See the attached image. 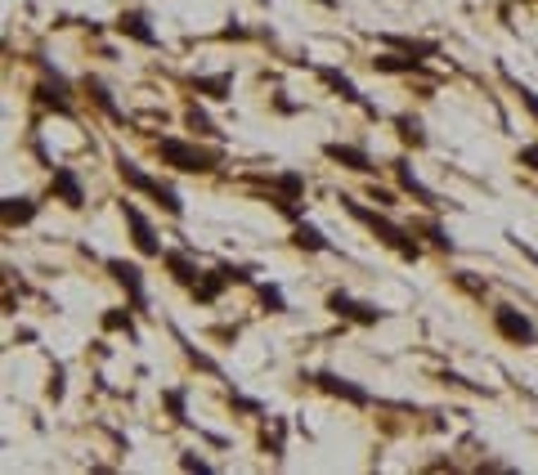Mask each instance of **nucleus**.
Segmentation results:
<instances>
[{
  "label": "nucleus",
  "mask_w": 538,
  "mask_h": 475,
  "mask_svg": "<svg viewBox=\"0 0 538 475\" xmlns=\"http://www.w3.org/2000/svg\"><path fill=\"white\" fill-rule=\"evenodd\" d=\"M341 206H346V211H350L359 224H368L373 238L386 242V247L395 251V255H404V260H422V242H418V234H413V229H404V224H395V220H386V215L368 211V206L354 202V198H341Z\"/></svg>",
  "instance_id": "obj_1"
},
{
  "label": "nucleus",
  "mask_w": 538,
  "mask_h": 475,
  "mask_svg": "<svg viewBox=\"0 0 538 475\" xmlns=\"http://www.w3.org/2000/svg\"><path fill=\"white\" fill-rule=\"evenodd\" d=\"M157 157L170 166V170H184V175H211V170H220V162H225V153L220 148H198V144L189 139H157L153 144Z\"/></svg>",
  "instance_id": "obj_2"
},
{
  "label": "nucleus",
  "mask_w": 538,
  "mask_h": 475,
  "mask_svg": "<svg viewBox=\"0 0 538 475\" xmlns=\"http://www.w3.org/2000/svg\"><path fill=\"white\" fill-rule=\"evenodd\" d=\"M113 162H117V175L126 179V184H130L134 193H149V198H153L157 206H162L166 215H184V202H180V193L170 189V184H162V179H153V175H144V170L134 166L126 153H113Z\"/></svg>",
  "instance_id": "obj_3"
},
{
  "label": "nucleus",
  "mask_w": 538,
  "mask_h": 475,
  "mask_svg": "<svg viewBox=\"0 0 538 475\" xmlns=\"http://www.w3.org/2000/svg\"><path fill=\"white\" fill-rule=\"evenodd\" d=\"M323 305L332 310L337 319H346V323H359V327H377V323H386V319H390V310L373 305V300H354L350 291H327V300H323Z\"/></svg>",
  "instance_id": "obj_4"
},
{
  "label": "nucleus",
  "mask_w": 538,
  "mask_h": 475,
  "mask_svg": "<svg viewBox=\"0 0 538 475\" xmlns=\"http://www.w3.org/2000/svg\"><path fill=\"white\" fill-rule=\"evenodd\" d=\"M301 381L319 386L323 395H337V399H346V404H354V408H373V404H377V399L363 391V386H354L350 376H337V372H327V368H323V372H305Z\"/></svg>",
  "instance_id": "obj_5"
},
{
  "label": "nucleus",
  "mask_w": 538,
  "mask_h": 475,
  "mask_svg": "<svg viewBox=\"0 0 538 475\" xmlns=\"http://www.w3.org/2000/svg\"><path fill=\"white\" fill-rule=\"evenodd\" d=\"M494 327H498V336H507L511 346H538V327L530 314H520L516 305H498L494 310Z\"/></svg>",
  "instance_id": "obj_6"
},
{
  "label": "nucleus",
  "mask_w": 538,
  "mask_h": 475,
  "mask_svg": "<svg viewBox=\"0 0 538 475\" xmlns=\"http://www.w3.org/2000/svg\"><path fill=\"white\" fill-rule=\"evenodd\" d=\"M104 270L113 274L121 287H126L130 310H149V287H144V270H139V265H130V260H121V255H113V260H104Z\"/></svg>",
  "instance_id": "obj_7"
},
{
  "label": "nucleus",
  "mask_w": 538,
  "mask_h": 475,
  "mask_svg": "<svg viewBox=\"0 0 538 475\" xmlns=\"http://www.w3.org/2000/svg\"><path fill=\"white\" fill-rule=\"evenodd\" d=\"M121 215H126V224H130V242H134V251H139V255H162L157 229L149 224V215H144L139 206H134V202H121Z\"/></svg>",
  "instance_id": "obj_8"
},
{
  "label": "nucleus",
  "mask_w": 538,
  "mask_h": 475,
  "mask_svg": "<svg viewBox=\"0 0 538 475\" xmlns=\"http://www.w3.org/2000/svg\"><path fill=\"white\" fill-rule=\"evenodd\" d=\"M50 193L63 206H72V211H81V206H85V184H81V175L72 166H50Z\"/></svg>",
  "instance_id": "obj_9"
},
{
  "label": "nucleus",
  "mask_w": 538,
  "mask_h": 475,
  "mask_svg": "<svg viewBox=\"0 0 538 475\" xmlns=\"http://www.w3.org/2000/svg\"><path fill=\"white\" fill-rule=\"evenodd\" d=\"M113 27L121 32V36H130V41H139V45H149V50H162V36L153 32V18L144 14V9H126Z\"/></svg>",
  "instance_id": "obj_10"
},
{
  "label": "nucleus",
  "mask_w": 538,
  "mask_h": 475,
  "mask_svg": "<svg viewBox=\"0 0 538 475\" xmlns=\"http://www.w3.org/2000/svg\"><path fill=\"white\" fill-rule=\"evenodd\" d=\"M314 72H319V81H327V85H332V90H337V94H341L346 103L363 108L368 117H382V113H377V103L368 99V94H359V85H354V81L346 77V72H337V68H314Z\"/></svg>",
  "instance_id": "obj_11"
},
{
  "label": "nucleus",
  "mask_w": 538,
  "mask_h": 475,
  "mask_svg": "<svg viewBox=\"0 0 538 475\" xmlns=\"http://www.w3.org/2000/svg\"><path fill=\"white\" fill-rule=\"evenodd\" d=\"M323 157L327 162H341L346 170H359V175H373V157L368 148H359V144H323Z\"/></svg>",
  "instance_id": "obj_12"
},
{
  "label": "nucleus",
  "mask_w": 538,
  "mask_h": 475,
  "mask_svg": "<svg viewBox=\"0 0 538 475\" xmlns=\"http://www.w3.org/2000/svg\"><path fill=\"white\" fill-rule=\"evenodd\" d=\"M390 166H395V179H399V193H408V198H418L422 206H431V211H435V206H439V198H435V193H431V189H426V184H422V179H418V170H413V166H408V157H395V162H390Z\"/></svg>",
  "instance_id": "obj_13"
},
{
  "label": "nucleus",
  "mask_w": 538,
  "mask_h": 475,
  "mask_svg": "<svg viewBox=\"0 0 538 475\" xmlns=\"http://www.w3.org/2000/svg\"><path fill=\"white\" fill-rule=\"evenodd\" d=\"M36 211H41V202L27 198V193H9L5 202H0V215H5V229H23L36 220Z\"/></svg>",
  "instance_id": "obj_14"
},
{
  "label": "nucleus",
  "mask_w": 538,
  "mask_h": 475,
  "mask_svg": "<svg viewBox=\"0 0 538 475\" xmlns=\"http://www.w3.org/2000/svg\"><path fill=\"white\" fill-rule=\"evenodd\" d=\"M229 283H234V278H229V270H225V265H215V270H206L189 291H193V300H198V305H215L220 291H225Z\"/></svg>",
  "instance_id": "obj_15"
},
{
  "label": "nucleus",
  "mask_w": 538,
  "mask_h": 475,
  "mask_svg": "<svg viewBox=\"0 0 538 475\" xmlns=\"http://www.w3.org/2000/svg\"><path fill=\"white\" fill-rule=\"evenodd\" d=\"M162 265H166V270H170V278H175V283L180 287H193V283H198V265H193V255L189 251H162Z\"/></svg>",
  "instance_id": "obj_16"
},
{
  "label": "nucleus",
  "mask_w": 538,
  "mask_h": 475,
  "mask_svg": "<svg viewBox=\"0 0 538 475\" xmlns=\"http://www.w3.org/2000/svg\"><path fill=\"white\" fill-rule=\"evenodd\" d=\"M292 242H296L301 251H337L332 238H323V229H314V224H305V220H296V229H292Z\"/></svg>",
  "instance_id": "obj_17"
},
{
  "label": "nucleus",
  "mask_w": 538,
  "mask_h": 475,
  "mask_svg": "<svg viewBox=\"0 0 538 475\" xmlns=\"http://www.w3.org/2000/svg\"><path fill=\"white\" fill-rule=\"evenodd\" d=\"M193 90L206 94V99H229V90H234V72H220V77H193Z\"/></svg>",
  "instance_id": "obj_18"
},
{
  "label": "nucleus",
  "mask_w": 538,
  "mask_h": 475,
  "mask_svg": "<svg viewBox=\"0 0 538 475\" xmlns=\"http://www.w3.org/2000/svg\"><path fill=\"white\" fill-rule=\"evenodd\" d=\"M395 130H399L404 144H413V148H426V126H422V117L404 113V117H395Z\"/></svg>",
  "instance_id": "obj_19"
},
{
  "label": "nucleus",
  "mask_w": 538,
  "mask_h": 475,
  "mask_svg": "<svg viewBox=\"0 0 538 475\" xmlns=\"http://www.w3.org/2000/svg\"><path fill=\"white\" fill-rule=\"evenodd\" d=\"M85 90L94 94V103H99V108H104V113L113 117V121H126V113H121V108L113 103V90H108V85H104L99 77H85Z\"/></svg>",
  "instance_id": "obj_20"
},
{
  "label": "nucleus",
  "mask_w": 538,
  "mask_h": 475,
  "mask_svg": "<svg viewBox=\"0 0 538 475\" xmlns=\"http://www.w3.org/2000/svg\"><path fill=\"white\" fill-rule=\"evenodd\" d=\"M373 68H377V72H395V77H399V72H418L422 58H413V54H377Z\"/></svg>",
  "instance_id": "obj_21"
},
{
  "label": "nucleus",
  "mask_w": 538,
  "mask_h": 475,
  "mask_svg": "<svg viewBox=\"0 0 538 475\" xmlns=\"http://www.w3.org/2000/svg\"><path fill=\"white\" fill-rule=\"evenodd\" d=\"M386 45H399L404 54L422 58V63H426V58H435V54H439V45H435V41H408V36H386Z\"/></svg>",
  "instance_id": "obj_22"
},
{
  "label": "nucleus",
  "mask_w": 538,
  "mask_h": 475,
  "mask_svg": "<svg viewBox=\"0 0 538 475\" xmlns=\"http://www.w3.org/2000/svg\"><path fill=\"white\" fill-rule=\"evenodd\" d=\"M256 296H261V305L269 314H287V296H283V287H278V283H256Z\"/></svg>",
  "instance_id": "obj_23"
},
{
  "label": "nucleus",
  "mask_w": 538,
  "mask_h": 475,
  "mask_svg": "<svg viewBox=\"0 0 538 475\" xmlns=\"http://www.w3.org/2000/svg\"><path fill=\"white\" fill-rule=\"evenodd\" d=\"M104 327H108V332H126L130 341H139V327H134L130 310H108V314H104Z\"/></svg>",
  "instance_id": "obj_24"
},
{
  "label": "nucleus",
  "mask_w": 538,
  "mask_h": 475,
  "mask_svg": "<svg viewBox=\"0 0 538 475\" xmlns=\"http://www.w3.org/2000/svg\"><path fill=\"white\" fill-rule=\"evenodd\" d=\"M184 126L193 130V135H220V130H215V121L206 117L198 103H189V108H184Z\"/></svg>",
  "instance_id": "obj_25"
},
{
  "label": "nucleus",
  "mask_w": 538,
  "mask_h": 475,
  "mask_svg": "<svg viewBox=\"0 0 538 475\" xmlns=\"http://www.w3.org/2000/svg\"><path fill=\"white\" fill-rule=\"evenodd\" d=\"M274 189L283 193V198H305V175H296V170H283V175H274Z\"/></svg>",
  "instance_id": "obj_26"
},
{
  "label": "nucleus",
  "mask_w": 538,
  "mask_h": 475,
  "mask_svg": "<svg viewBox=\"0 0 538 475\" xmlns=\"http://www.w3.org/2000/svg\"><path fill=\"white\" fill-rule=\"evenodd\" d=\"M413 234H426L431 238V247H439V251H453V238L439 229V220H422V224H413Z\"/></svg>",
  "instance_id": "obj_27"
},
{
  "label": "nucleus",
  "mask_w": 538,
  "mask_h": 475,
  "mask_svg": "<svg viewBox=\"0 0 538 475\" xmlns=\"http://www.w3.org/2000/svg\"><path fill=\"white\" fill-rule=\"evenodd\" d=\"M184 399H189V391H184V386H175V391H162V404L170 408V417H175L180 426H189V412H184Z\"/></svg>",
  "instance_id": "obj_28"
},
{
  "label": "nucleus",
  "mask_w": 538,
  "mask_h": 475,
  "mask_svg": "<svg viewBox=\"0 0 538 475\" xmlns=\"http://www.w3.org/2000/svg\"><path fill=\"white\" fill-rule=\"evenodd\" d=\"M511 90H516V99H520V108L530 113L534 121H538V94L530 90V85H520V81H511Z\"/></svg>",
  "instance_id": "obj_29"
},
{
  "label": "nucleus",
  "mask_w": 538,
  "mask_h": 475,
  "mask_svg": "<svg viewBox=\"0 0 538 475\" xmlns=\"http://www.w3.org/2000/svg\"><path fill=\"white\" fill-rule=\"evenodd\" d=\"M50 399H54V404L63 399V368H58V363H54V372H50Z\"/></svg>",
  "instance_id": "obj_30"
},
{
  "label": "nucleus",
  "mask_w": 538,
  "mask_h": 475,
  "mask_svg": "<svg viewBox=\"0 0 538 475\" xmlns=\"http://www.w3.org/2000/svg\"><path fill=\"white\" fill-rule=\"evenodd\" d=\"M180 467H184V471H211V462H206V457H193V453H184V457H180Z\"/></svg>",
  "instance_id": "obj_31"
},
{
  "label": "nucleus",
  "mask_w": 538,
  "mask_h": 475,
  "mask_svg": "<svg viewBox=\"0 0 538 475\" xmlns=\"http://www.w3.org/2000/svg\"><path fill=\"white\" fill-rule=\"evenodd\" d=\"M520 162L530 166V170H538V144H530V148H520Z\"/></svg>",
  "instance_id": "obj_32"
},
{
  "label": "nucleus",
  "mask_w": 538,
  "mask_h": 475,
  "mask_svg": "<svg viewBox=\"0 0 538 475\" xmlns=\"http://www.w3.org/2000/svg\"><path fill=\"white\" fill-rule=\"evenodd\" d=\"M323 5H337V0H323Z\"/></svg>",
  "instance_id": "obj_33"
}]
</instances>
